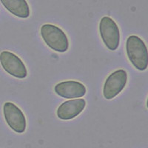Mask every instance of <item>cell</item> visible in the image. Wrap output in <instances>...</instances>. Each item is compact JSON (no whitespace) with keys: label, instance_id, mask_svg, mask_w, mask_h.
Masks as SVG:
<instances>
[{"label":"cell","instance_id":"6","mask_svg":"<svg viewBox=\"0 0 148 148\" xmlns=\"http://www.w3.org/2000/svg\"><path fill=\"white\" fill-rule=\"evenodd\" d=\"M0 64L5 72L16 79H25L27 71L25 63L18 56L10 51L0 53Z\"/></svg>","mask_w":148,"mask_h":148},{"label":"cell","instance_id":"1","mask_svg":"<svg viewBox=\"0 0 148 148\" xmlns=\"http://www.w3.org/2000/svg\"><path fill=\"white\" fill-rule=\"evenodd\" d=\"M126 53L130 62L140 71L147 70L148 66L147 48L140 37L131 35L126 40Z\"/></svg>","mask_w":148,"mask_h":148},{"label":"cell","instance_id":"9","mask_svg":"<svg viewBox=\"0 0 148 148\" xmlns=\"http://www.w3.org/2000/svg\"><path fill=\"white\" fill-rule=\"evenodd\" d=\"M6 10L15 16L27 18L30 15V9L26 0H0Z\"/></svg>","mask_w":148,"mask_h":148},{"label":"cell","instance_id":"7","mask_svg":"<svg viewBox=\"0 0 148 148\" xmlns=\"http://www.w3.org/2000/svg\"><path fill=\"white\" fill-rule=\"evenodd\" d=\"M54 91L61 97L71 99L83 97L87 92V89L85 86L80 82L67 80L56 84Z\"/></svg>","mask_w":148,"mask_h":148},{"label":"cell","instance_id":"8","mask_svg":"<svg viewBox=\"0 0 148 148\" xmlns=\"http://www.w3.org/2000/svg\"><path fill=\"white\" fill-rule=\"evenodd\" d=\"M86 104L84 99H71L59 105L56 110V116L62 120L73 119L79 116L84 110Z\"/></svg>","mask_w":148,"mask_h":148},{"label":"cell","instance_id":"4","mask_svg":"<svg viewBox=\"0 0 148 148\" xmlns=\"http://www.w3.org/2000/svg\"><path fill=\"white\" fill-rule=\"evenodd\" d=\"M127 78V73L123 69L117 70L110 74L103 86V96L104 99L111 100L121 93L126 87Z\"/></svg>","mask_w":148,"mask_h":148},{"label":"cell","instance_id":"2","mask_svg":"<svg viewBox=\"0 0 148 148\" xmlns=\"http://www.w3.org/2000/svg\"><path fill=\"white\" fill-rule=\"evenodd\" d=\"M40 34L45 43L53 51L58 53H65L68 51V37L58 26L45 24L41 27Z\"/></svg>","mask_w":148,"mask_h":148},{"label":"cell","instance_id":"5","mask_svg":"<svg viewBox=\"0 0 148 148\" xmlns=\"http://www.w3.org/2000/svg\"><path fill=\"white\" fill-rule=\"evenodd\" d=\"M3 115L9 127L16 133H24L27 127L25 116L14 103L7 101L3 105Z\"/></svg>","mask_w":148,"mask_h":148},{"label":"cell","instance_id":"3","mask_svg":"<svg viewBox=\"0 0 148 148\" xmlns=\"http://www.w3.org/2000/svg\"><path fill=\"white\" fill-rule=\"evenodd\" d=\"M99 34L107 48L111 51L118 49L120 44V30L118 25L110 16H104L99 22Z\"/></svg>","mask_w":148,"mask_h":148}]
</instances>
